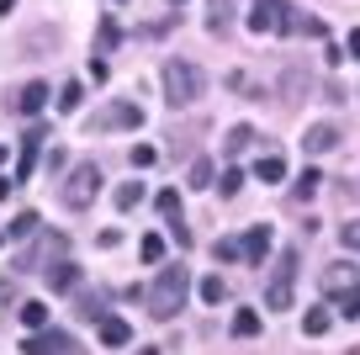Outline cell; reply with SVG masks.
Returning <instances> with one entry per match:
<instances>
[{
	"instance_id": "obj_1",
	"label": "cell",
	"mask_w": 360,
	"mask_h": 355,
	"mask_svg": "<svg viewBox=\"0 0 360 355\" xmlns=\"http://www.w3.org/2000/svg\"><path fill=\"white\" fill-rule=\"evenodd\" d=\"M186 287H191V276H186V266H165L159 270V281L148 287V313H154L159 323H169L180 313V302H186Z\"/></svg>"
},
{
	"instance_id": "obj_2",
	"label": "cell",
	"mask_w": 360,
	"mask_h": 355,
	"mask_svg": "<svg viewBox=\"0 0 360 355\" xmlns=\"http://www.w3.org/2000/svg\"><path fill=\"white\" fill-rule=\"evenodd\" d=\"M202 90H207V80H202V69H196L191 58H169V64H165V101L175 111L180 106H196Z\"/></svg>"
},
{
	"instance_id": "obj_3",
	"label": "cell",
	"mask_w": 360,
	"mask_h": 355,
	"mask_svg": "<svg viewBox=\"0 0 360 355\" xmlns=\"http://www.w3.org/2000/svg\"><path fill=\"white\" fill-rule=\"evenodd\" d=\"M101 165H96V159H79L75 170H69V180L64 186H58V201H64V207H75V212H85L90 201L101 197Z\"/></svg>"
},
{
	"instance_id": "obj_4",
	"label": "cell",
	"mask_w": 360,
	"mask_h": 355,
	"mask_svg": "<svg viewBox=\"0 0 360 355\" xmlns=\"http://www.w3.org/2000/svg\"><path fill=\"white\" fill-rule=\"evenodd\" d=\"M297 266H302V255L297 249H281L276 255V266H270V281H265V308H292V297H297Z\"/></svg>"
},
{
	"instance_id": "obj_5",
	"label": "cell",
	"mask_w": 360,
	"mask_h": 355,
	"mask_svg": "<svg viewBox=\"0 0 360 355\" xmlns=\"http://www.w3.org/2000/svg\"><path fill=\"white\" fill-rule=\"evenodd\" d=\"M292 6L286 0H249V32H292Z\"/></svg>"
},
{
	"instance_id": "obj_6",
	"label": "cell",
	"mask_w": 360,
	"mask_h": 355,
	"mask_svg": "<svg viewBox=\"0 0 360 355\" xmlns=\"http://www.w3.org/2000/svg\"><path fill=\"white\" fill-rule=\"evenodd\" d=\"M117 127H143V106L138 101H112L90 117V133H117Z\"/></svg>"
},
{
	"instance_id": "obj_7",
	"label": "cell",
	"mask_w": 360,
	"mask_h": 355,
	"mask_svg": "<svg viewBox=\"0 0 360 355\" xmlns=\"http://www.w3.org/2000/svg\"><path fill=\"white\" fill-rule=\"evenodd\" d=\"M69 350H75V340L64 329H32L22 340V355H69Z\"/></svg>"
},
{
	"instance_id": "obj_8",
	"label": "cell",
	"mask_w": 360,
	"mask_h": 355,
	"mask_svg": "<svg viewBox=\"0 0 360 355\" xmlns=\"http://www.w3.org/2000/svg\"><path fill=\"white\" fill-rule=\"evenodd\" d=\"M328 149H339V127L334 123H313V127H307V133H302V154H328Z\"/></svg>"
},
{
	"instance_id": "obj_9",
	"label": "cell",
	"mask_w": 360,
	"mask_h": 355,
	"mask_svg": "<svg viewBox=\"0 0 360 355\" xmlns=\"http://www.w3.org/2000/svg\"><path fill=\"white\" fill-rule=\"evenodd\" d=\"M238 249H244L249 266H265V255H270V223H255V228L244 233V244H238Z\"/></svg>"
},
{
	"instance_id": "obj_10",
	"label": "cell",
	"mask_w": 360,
	"mask_h": 355,
	"mask_svg": "<svg viewBox=\"0 0 360 355\" xmlns=\"http://www.w3.org/2000/svg\"><path fill=\"white\" fill-rule=\"evenodd\" d=\"M48 96H53V90H48L43 80H32V85H22V90H16V111H27V117H37V111L48 106Z\"/></svg>"
},
{
	"instance_id": "obj_11",
	"label": "cell",
	"mask_w": 360,
	"mask_h": 355,
	"mask_svg": "<svg viewBox=\"0 0 360 355\" xmlns=\"http://www.w3.org/2000/svg\"><path fill=\"white\" fill-rule=\"evenodd\" d=\"M349 287H360V270L355 266H328L323 270V292H334V297H339V292H349Z\"/></svg>"
},
{
	"instance_id": "obj_12",
	"label": "cell",
	"mask_w": 360,
	"mask_h": 355,
	"mask_svg": "<svg viewBox=\"0 0 360 355\" xmlns=\"http://www.w3.org/2000/svg\"><path fill=\"white\" fill-rule=\"evenodd\" d=\"M48 287H53V292H75V287H79V266H75V260L48 266Z\"/></svg>"
},
{
	"instance_id": "obj_13",
	"label": "cell",
	"mask_w": 360,
	"mask_h": 355,
	"mask_svg": "<svg viewBox=\"0 0 360 355\" xmlns=\"http://www.w3.org/2000/svg\"><path fill=\"white\" fill-rule=\"evenodd\" d=\"M233 16H238V0H212V16H207V27L223 37L228 27H233Z\"/></svg>"
},
{
	"instance_id": "obj_14",
	"label": "cell",
	"mask_w": 360,
	"mask_h": 355,
	"mask_svg": "<svg viewBox=\"0 0 360 355\" xmlns=\"http://www.w3.org/2000/svg\"><path fill=\"white\" fill-rule=\"evenodd\" d=\"M265 186H276V180H286V159L281 154H259V170H255Z\"/></svg>"
},
{
	"instance_id": "obj_15",
	"label": "cell",
	"mask_w": 360,
	"mask_h": 355,
	"mask_svg": "<svg viewBox=\"0 0 360 355\" xmlns=\"http://www.w3.org/2000/svg\"><path fill=\"white\" fill-rule=\"evenodd\" d=\"M85 106V85H79V80H64V85H58V111H79Z\"/></svg>"
},
{
	"instance_id": "obj_16",
	"label": "cell",
	"mask_w": 360,
	"mask_h": 355,
	"mask_svg": "<svg viewBox=\"0 0 360 355\" xmlns=\"http://www.w3.org/2000/svg\"><path fill=\"white\" fill-rule=\"evenodd\" d=\"M127 340H133V329H127L122 318H101V344H112V350H117V344H127Z\"/></svg>"
},
{
	"instance_id": "obj_17",
	"label": "cell",
	"mask_w": 360,
	"mask_h": 355,
	"mask_svg": "<svg viewBox=\"0 0 360 355\" xmlns=\"http://www.w3.org/2000/svg\"><path fill=\"white\" fill-rule=\"evenodd\" d=\"M233 334H238V340H255V334H259V313L255 308H238L233 313Z\"/></svg>"
},
{
	"instance_id": "obj_18",
	"label": "cell",
	"mask_w": 360,
	"mask_h": 355,
	"mask_svg": "<svg viewBox=\"0 0 360 355\" xmlns=\"http://www.w3.org/2000/svg\"><path fill=\"white\" fill-rule=\"evenodd\" d=\"M328 329H334V313H328V308H313L302 318V334H313V340H318V334H328Z\"/></svg>"
},
{
	"instance_id": "obj_19",
	"label": "cell",
	"mask_w": 360,
	"mask_h": 355,
	"mask_svg": "<svg viewBox=\"0 0 360 355\" xmlns=\"http://www.w3.org/2000/svg\"><path fill=\"white\" fill-rule=\"evenodd\" d=\"M223 144H228V154H244V149H249V144H255V127H249V123H238V127H228V138H223Z\"/></svg>"
},
{
	"instance_id": "obj_20",
	"label": "cell",
	"mask_w": 360,
	"mask_h": 355,
	"mask_svg": "<svg viewBox=\"0 0 360 355\" xmlns=\"http://www.w3.org/2000/svg\"><path fill=\"white\" fill-rule=\"evenodd\" d=\"M138 201H143V180H122V186H117V207L133 212Z\"/></svg>"
},
{
	"instance_id": "obj_21",
	"label": "cell",
	"mask_w": 360,
	"mask_h": 355,
	"mask_svg": "<svg viewBox=\"0 0 360 355\" xmlns=\"http://www.w3.org/2000/svg\"><path fill=\"white\" fill-rule=\"evenodd\" d=\"M117 37H122V32H117V22H112V16H101V27H96V54H112Z\"/></svg>"
},
{
	"instance_id": "obj_22",
	"label": "cell",
	"mask_w": 360,
	"mask_h": 355,
	"mask_svg": "<svg viewBox=\"0 0 360 355\" xmlns=\"http://www.w3.org/2000/svg\"><path fill=\"white\" fill-rule=\"evenodd\" d=\"M37 223H43L37 212H16V218H11V239H32V233H37Z\"/></svg>"
},
{
	"instance_id": "obj_23",
	"label": "cell",
	"mask_w": 360,
	"mask_h": 355,
	"mask_svg": "<svg viewBox=\"0 0 360 355\" xmlns=\"http://www.w3.org/2000/svg\"><path fill=\"white\" fill-rule=\"evenodd\" d=\"M22 323H27V334L48 329V308H43V302H22Z\"/></svg>"
},
{
	"instance_id": "obj_24",
	"label": "cell",
	"mask_w": 360,
	"mask_h": 355,
	"mask_svg": "<svg viewBox=\"0 0 360 355\" xmlns=\"http://www.w3.org/2000/svg\"><path fill=\"white\" fill-rule=\"evenodd\" d=\"M138 255H143L148 266H159V260H165V239H159V233H148V239H138Z\"/></svg>"
},
{
	"instance_id": "obj_25",
	"label": "cell",
	"mask_w": 360,
	"mask_h": 355,
	"mask_svg": "<svg viewBox=\"0 0 360 355\" xmlns=\"http://www.w3.org/2000/svg\"><path fill=\"white\" fill-rule=\"evenodd\" d=\"M212 186L223 191V197H238V191H244V170H233V165H228V170H223V180H212Z\"/></svg>"
},
{
	"instance_id": "obj_26",
	"label": "cell",
	"mask_w": 360,
	"mask_h": 355,
	"mask_svg": "<svg viewBox=\"0 0 360 355\" xmlns=\"http://www.w3.org/2000/svg\"><path fill=\"white\" fill-rule=\"evenodd\" d=\"M339 318H360V287L339 292Z\"/></svg>"
},
{
	"instance_id": "obj_27",
	"label": "cell",
	"mask_w": 360,
	"mask_h": 355,
	"mask_svg": "<svg viewBox=\"0 0 360 355\" xmlns=\"http://www.w3.org/2000/svg\"><path fill=\"white\" fill-rule=\"evenodd\" d=\"M223 297H228L223 276H207V281H202V302H212V308H217V302H223Z\"/></svg>"
},
{
	"instance_id": "obj_28",
	"label": "cell",
	"mask_w": 360,
	"mask_h": 355,
	"mask_svg": "<svg viewBox=\"0 0 360 355\" xmlns=\"http://www.w3.org/2000/svg\"><path fill=\"white\" fill-rule=\"evenodd\" d=\"M186 186L207 191V186H212V165H207V159H196V165H191V180H186Z\"/></svg>"
},
{
	"instance_id": "obj_29",
	"label": "cell",
	"mask_w": 360,
	"mask_h": 355,
	"mask_svg": "<svg viewBox=\"0 0 360 355\" xmlns=\"http://www.w3.org/2000/svg\"><path fill=\"white\" fill-rule=\"evenodd\" d=\"M318 180H323V175H318V170H313V165H307V170H302V175H297V197H302V201H307V197H313V191H318Z\"/></svg>"
},
{
	"instance_id": "obj_30",
	"label": "cell",
	"mask_w": 360,
	"mask_h": 355,
	"mask_svg": "<svg viewBox=\"0 0 360 355\" xmlns=\"http://www.w3.org/2000/svg\"><path fill=\"white\" fill-rule=\"evenodd\" d=\"M212 255H217V266H228V260H238L244 249H238L233 239H217V244H212Z\"/></svg>"
},
{
	"instance_id": "obj_31",
	"label": "cell",
	"mask_w": 360,
	"mask_h": 355,
	"mask_svg": "<svg viewBox=\"0 0 360 355\" xmlns=\"http://www.w3.org/2000/svg\"><path fill=\"white\" fill-rule=\"evenodd\" d=\"M79 318H96V323H101V318H106L101 297H79Z\"/></svg>"
},
{
	"instance_id": "obj_32",
	"label": "cell",
	"mask_w": 360,
	"mask_h": 355,
	"mask_svg": "<svg viewBox=\"0 0 360 355\" xmlns=\"http://www.w3.org/2000/svg\"><path fill=\"white\" fill-rule=\"evenodd\" d=\"M339 239H345L349 255H360V223H345V228H339Z\"/></svg>"
},
{
	"instance_id": "obj_33",
	"label": "cell",
	"mask_w": 360,
	"mask_h": 355,
	"mask_svg": "<svg viewBox=\"0 0 360 355\" xmlns=\"http://www.w3.org/2000/svg\"><path fill=\"white\" fill-rule=\"evenodd\" d=\"M159 212H165V218H175V212H180V191H159Z\"/></svg>"
},
{
	"instance_id": "obj_34",
	"label": "cell",
	"mask_w": 360,
	"mask_h": 355,
	"mask_svg": "<svg viewBox=\"0 0 360 355\" xmlns=\"http://www.w3.org/2000/svg\"><path fill=\"white\" fill-rule=\"evenodd\" d=\"M154 159H159V154H154V149H148V144H138V149H133V170H148V165H154Z\"/></svg>"
},
{
	"instance_id": "obj_35",
	"label": "cell",
	"mask_w": 360,
	"mask_h": 355,
	"mask_svg": "<svg viewBox=\"0 0 360 355\" xmlns=\"http://www.w3.org/2000/svg\"><path fill=\"white\" fill-rule=\"evenodd\" d=\"M345 54H349V58H360V27H355V32L345 37Z\"/></svg>"
},
{
	"instance_id": "obj_36",
	"label": "cell",
	"mask_w": 360,
	"mask_h": 355,
	"mask_svg": "<svg viewBox=\"0 0 360 355\" xmlns=\"http://www.w3.org/2000/svg\"><path fill=\"white\" fill-rule=\"evenodd\" d=\"M0 11H6V16H11V11H16V0H0Z\"/></svg>"
},
{
	"instance_id": "obj_37",
	"label": "cell",
	"mask_w": 360,
	"mask_h": 355,
	"mask_svg": "<svg viewBox=\"0 0 360 355\" xmlns=\"http://www.w3.org/2000/svg\"><path fill=\"white\" fill-rule=\"evenodd\" d=\"M0 159H6V144H0Z\"/></svg>"
},
{
	"instance_id": "obj_38",
	"label": "cell",
	"mask_w": 360,
	"mask_h": 355,
	"mask_svg": "<svg viewBox=\"0 0 360 355\" xmlns=\"http://www.w3.org/2000/svg\"><path fill=\"white\" fill-rule=\"evenodd\" d=\"M0 239H6V233H0Z\"/></svg>"
},
{
	"instance_id": "obj_39",
	"label": "cell",
	"mask_w": 360,
	"mask_h": 355,
	"mask_svg": "<svg viewBox=\"0 0 360 355\" xmlns=\"http://www.w3.org/2000/svg\"><path fill=\"white\" fill-rule=\"evenodd\" d=\"M175 6H180V0H175Z\"/></svg>"
}]
</instances>
